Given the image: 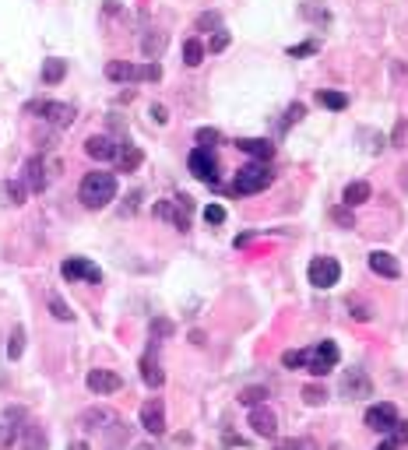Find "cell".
Masks as SVG:
<instances>
[{
    "label": "cell",
    "mask_w": 408,
    "mask_h": 450,
    "mask_svg": "<svg viewBox=\"0 0 408 450\" xmlns=\"http://www.w3.org/2000/svg\"><path fill=\"white\" fill-rule=\"evenodd\" d=\"M229 42H232V35H229L225 28H218V32L211 35V42H208V49H211V53H222V49H225Z\"/></svg>",
    "instance_id": "obj_40"
},
{
    "label": "cell",
    "mask_w": 408,
    "mask_h": 450,
    "mask_svg": "<svg viewBox=\"0 0 408 450\" xmlns=\"http://www.w3.org/2000/svg\"><path fill=\"white\" fill-rule=\"evenodd\" d=\"M46 303H49V313H53L56 320H64V324H71V320H74V313H71V306H67V303H64L60 296H56V292H53V296H49Z\"/></svg>",
    "instance_id": "obj_31"
},
{
    "label": "cell",
    "mask_w": 408,
    "mask_h": 450,
    "mask_svg": "<svg viewBox=\"0 0 408 450\" xmlns=\"http://www.w3.org/2000/svg\"><path fill=\"white\" fill-rule=\"evenodd\" d=\"M391 148H398V151H405L408 148V117H398V124H394V131H391V141H387Z\"/></svg>",
    "instance_id": "obj_28"
},
{
    "label": "cell",
    "mask_w": 408,
    "mask_h": 450,
    "mask_svg": "<svg viewBox=\"0 0 408 450\" xmlns=\"http://www.w3.org/2000/svg\"><path fill=\"white\" fill-rule=\"evenodd\" d=\"M22 352H25V327L18 324V327L11 331V342H8V356H11L15 362H18V359H22Z\"/></svg>",
    "instance_id": "obj_33"
},
{
    "label": "cell",
    "mask_w": 408,
    "mask_h": 450,
    "mask_svg": "<svg viewBox=\"0 0 408 450\" xmlns=\"http://www.w3.org/2000/svg\"><path fill=\"white\" fill-rule=\"evenodd\" d=\"M28 112H39V117L53 127H71L74 124V106H67V102H32Z\"/></svg>",
    "instance_id": "obj_7"
},
{
    "label": "cell",
    "mask_w": 408,
    "mask_h": 450,
    "mask_svg": "<svg viewBox=\"0 0 408 450\" xmlns=\"http://www.w3.org/2000/svg\"><path fill=\"white\" fill-rule=\"evenodd\" d=\"M303 401H307V405H324V401H327V390L317 387V383H307V387H303Z\"/></svg>",
    "instance_id": "obj_36"
},
{
    "label": "cell",
    "mask_w": 408,
    "mask_h": 450,
    "mask_svg": "<svg viewBox=\"0 0 408 450\" xmlns=\"http://www.w3.org/2000/svg\"><path fill=\"white\" fill-rule=\"evenodd\" d=\"M22 450H49L46 429H42V426L25 422V426H22Z\"/></svg>",
    "instance_id": "obj_20"
},
{
    "label": "cell",
    "mask_w": 408,
    "mask_h": 450,
    "mask_svg": "<svg viewBox=\"0 0 408 450\" xmlns=\"http://www.w3.org/2000/svg\"><path fill=\"white\" fill-rule=\"evenodd\" d=\"M317 102L338 112V109H345V106H348V95H345V92H317Z\"/></svg>",
    "instance_id": "obj_32"
},
{
    "label": "cell",
    "mask_w": 408,
    "mask_h": 450,
    "mask_svg": "<svg viewBox=\"0 0 408 450\" xmlns=\"http://www.w3.org/2000/svg\"><path fill=\"white\" fill-rule=\"evenodd\" d=\"M341 394L348 401H363V398H373V380L363 373V369H348L341 376Z\"/></svg>",
    "instance_id": "obj_8"
},
{
    "label": "cell",
    "mask_w": 408,
    "mask_h": 450,
    "mask_svg": "<svg viewBox=\"0 0 408 450\" xmlns=\"http://www.w3.org/2000/svg\"><path fill=\"white\" fill-rule=\"evenodd\" d=\"M348 313H352L359 324H366V320H373V310L363 303V299H348Z\"/></svg>",
    "instance_id": "obj_37"
},
{
    "label": "cell",
    "mask_w": 408,
    "mask_h": 450,
    "mask_svg": "<svg viewBox=\"0 0 408 450\" xmlns=\"http://www.w3.org/2000/svg\"><path fill=\"white\" fill-rule=\"evenodd\" d=\"M152 120H155V124H165V120H169V112H165V106H158V102L152 106Z\"/></svg>",
    "instance_id": "obj_46"
},
{
    "label": "cell",
    "mask_w": 408,
    "mask_h": 450,
    "mask_svg": "<svg viewBox=\"0 0 408 450\" xmlns=\"http://www.w3.org/2000/svg\"><path fill=\"white\" fill-rule=\"evenodd\" d=\"M264 398H268V387H243L240 390V405H247V408L264 405Z\"/></svg>",
    "instance_id": "obj_30"
},
{
    "label": "cell",
    "mask_w": 408,
    "mask_h": 450,
    "mask_svg": "<svg viewBox=\"0 0 408 450\" xmlns=\"http://www.w3.org/2000/svg\"><path fill=\"white\" fill-rule=\"evenodd\" d=\"M64 74H67V60H56V56H49V60L42 64V81H46V85L64 81Z\"/></svg>",
    "instance_id": "obj_26"
},
{
    "label": "cell",
    "mask_w": 408,
    "mask_h": 450,
    "mask_svg": "<svg viewBox=\"0 0 408 450\" xmlns=\"http://www.w3.org/2000/svg\"><path fill=\"white\" fill-rule=\"evenodd\" d=\"M0 197H4L8 204H25L28 190H25V183H18V180H4V183H0Z\"/></svg>",
    "instance_id": "obj_25"
},
{
    "label": "cell",
    "mask_w": 408,
    "mask_h": 450,
    "mask_svg": "<svg viewBox=\"0 0 408 450\" xmlns=\"http://www.w3.org/2000/svg\"><path fill=\"white\" fill-rule=\"evenodd\" d=\"M303 117H307V106H303V102H293V106L285 109V120H281V127H293V124H300Z\"/></svg>",
    "instance_id": "obj_38"
},
{
    "label": "cell",
    "mask_w": 408,
    "mask_h": 450,
    "mask_svg": "<svg viewBox=\"0 0 408 450\" xmlns=\"http://www.w3.org/2000/svg\"><path fill=\"white\" fill-rule=\"evenodd\" d=\"M391 433H394V436H391V440H398V443H401V447H405V443H408V419H405V422H401V419H398V422H394V426H391Z\"/></svg>",
    "instance_id": "obj_43"
},
{
    "label": "cell",
    "mask_w": 408,
    "mask_h": 450,
    "mask_svg": "<svg viewBox=\"0 0 408 450\" xmlns=\"http://www.w3.org/2000/svg\"><path fill=\"white\" fill-rule=\"evenodd\" d=\"M141 426L152 433V436H162L165 433V405L162 398H148L141 405Z\"/></svg>",
    "instance_id": "obj_10"
},
{
    "label": "cell",
    "mask_w": 408,
    "mask_h": 450,
    "mask_svg": "<svg viewBox=\"0 0 408 450\" xmlns=\"http://www.w3.org/2000/svg\"><path fill=\"white\" fill-rule=\"evenodd\" d=\"M366 264H370V271H373V274H380V278H398V274H401L398 257H394V253H387V250H373Z\"/></svg>",
    "instance_id": "obj_17"
},
{
    "label": "cell",
    "mask_w": 408,
    "mask_h": 450,
    "mask_svg": "<svg viewBox=\"0 0 408 450\" xmlns=\"http://www.w3.org/2000/svg\"><path fill=\"white\" fill-rule=\"evenodd\" d=\"M275 180V173L264 165V162H250L243 169H236V180H232V194H261L268 190Z\"/></svg>",
    "instance_id": "obj_2"
},
{
    "label": "cell",
    "mask_w": 408,
    "mask_h": 450,
    "mask_svg": "<svg viewBox=\"0 0 408 450\" xmlns=\"http://www.w3.org/2000/svg\"><path fill=\"white\" fill-rule=\"evenodd\" d=\"M204 222H208V225H222V222H225V208H222V204H208V208H204Z\"/></svg>",
    "instance_id": "obj_41"
},
{
    "label": "cell",
    "mask_w": 408,
    "mask_h": 450,
    "mask_svg": "<svg viewBox=\"0 0 408 450\" xmlns=\"http://www.w3.org/2000/svg\"><path fill=\"white\" fill-rule=\"evenodd\" d=\"M281 366H285V369H303V352H285V356H281Z\"/></svg>",
    "instance_id": "obj_42"
},
{
    "label": "cell",
    "mask_w": 408,
    "mask_h": 450,
    "mask_svg": "<svg viewBox=\"0 0 408 450\" xmlns=\"http://www.w3.org/2000/svg\"><path fill=\"white\" fill-rule=\"evenodd\" d=\"M300 450H317V443L313 440H300Z\"/></svg>",
    "instance_id": "obj_49"
},
{
    "label": "cell",
    "mask_w": 408,
    "mask_h": 450,
    "mask_svg": "<svg viewBox=\"0 0 408 450\" xmlns=\"http://www.w3.org/2000/svg\"><path fill=\"white\" fill-rule=\"evenodd\" d=\"M134 450H158V447H155V443H138Z\"/></svg>",
    "instance_id": "obj_51"
},
{
    "label": "cell",
    "mask_w": 408,
    "mask_h": 450,
    "mask_svg": "<svg viewBox=\"0 0 408 450\" xmlns=\"http://www.w3.org/2000/svg\"><path fill=\"white\" fill-rule=\"evenodd\" d=\"M85 383H88V390H92V394H116V390L124 387L120 373H113V369H92Z\"/></svg>",
    "instance_id": "obj_14"
},
{
    "label": "cell",
    "mask_w": 408,
    "mask_h": 450,
    "mask_svg": "<svg viewBox=\"0 0 408 450\" xmlns=\"http://www.w3.org/2000/svg\"><path fill=\"white\" fill-rule=\"evenodd\" d=\"M377 450H401V443H398V440H384Z\"/></svg>",
    "instance_id": "obj_48"
},
{
    "label": "cell",
    "mask_w": 408,
    "mask_h": 450,
    "mask_svg": "<svg viewBox=\"0 0 408 450\" xmlns=\"http://www.w3.org/2000/svg\"><path fill=\"white\" fill-rule=\"evenodd\" d=\"M317 53V42H300V46H288V56H310Z\"/></svg>",
    "instance_id": "obj_45"
},
{
    "label": "cell",
    "mask_w": 408,
    "mask_h": 450,
    "mask_svg": "<svg viewBox=\"0 0 408 450\" xmlns=\"http://www.w3.org/2000/svg\"><path fill=\"white\" fill-rule=\"evenodd\" d=\"M187 165H190V173H194L201 183H218V162H215V151H211V148H194L190 158H187Z\"/></svg>",
    "instance_id": "obj_6"
},
{
    "label": "cell",
    "mask_w": 408,
    "mask_h": 450,
    "mask_svg": "<svg viewBox=\"0 0 408 450\" xmlns=\"http://www.w3.org/2000/svg\"><path fill=\"white\" fill-rule=\"evenodd\" d=\"M141 380L152 387V390H158L162 383H165V373H162V362H158V356H155V342H152V349L141 356Z\"/></svg>",
    "instance_id": "obj_15"
},
{
    "label": "cell",
    "mask_w": 408,
    "mask_h": 450,
    "mask_svg": "<svg viewBox=\"0 0 408 450\" xmlns=\"http://www.w3.org/2000/svg\"><path fill=\"white\" fill-rule=\"evenodd\" d=\"M208 28H215V32L222 28V18H218L215 11H208V15H201V18H197V32H208Z\"/></svg>",
    "instance_id": "obj_39"
},
{
    "label": "cell",
    "mask_w": 408,
    "mask_h": 450,
    "mask_svg": "<svg viewBox=\"0 0 408 450\" xmlns=\"http://www.w3.org/2000/svg\"><path fill=\"white\" fill-rule=\"evenodd\" d=\"M165 42H169V39H165V32H145V35H141V53L155 60V56H162Z\"/></svg>",
    "instance_id": "obj_24"
},
{
    "label": "cell",
    "mask_w": 408,
    "mask_h": 450,
    "mask_svg": "<svg viewBox=\"0 0 408 450\" xmlns=\"http://www.w3.org/2000/svg\"><path fill=\"white\" fill-rule=\"evenodd\" d=\"M106 78L109 81H141V67H134L127 60H109L106 64Z\"/></svg>",
    "instance_id": "obj_19"
},
{
    "label": "cell",
    "mask_w": 408,
    "mask_h": 450,
    "mask_svg": "<svg viewBox=\"0 0 408 450\" xmlns=\"http://www.w3.org/2000/svg\"><path fill=\"white\" fill-rule=\"evenodd\" d=\"M194 141H197V148H215V144L222 141V134H218L215 127H201V131L194 134Z\"/></svg>",
    "instance_id": "obj_35"
},
{
    "label": "cell",
    "mask_w": 408,
    "mask_h": 450,
    "mask_svg": "<svg viewBox=\"0 0 408 450\" xmlns=\"http://www.w3.org/2000/svg\"><path fill=\"white\" fill-rule=\"evenodd\" d=\"M307 274H310V285L313 289H334L338 278H341V264L334 257H313L310 267H307Z\"/></svg>",
    "instance_id": "obj_5"
},
{
    "label": "cell",
    "mask_w": 408,
    "mask_h": 450,
    "mask_svg": "<svg viewBox=\"0 0 408 450\" xmlns=\"http://www.w3.org/2000/svg\"><path fill=\"white\" fill-rule=\"evenodd\" d=\"M78 197H81V204L92 208V211L106 208V204L116 197V176H113V173H88V176L81 180V187H78Z\"/></svg>",
    "instance_id": "obj_1"
},
{
    "label": "cell",
    "mask_w": 408,
    "mask_h": 450,
    "mask_svg": "<svg viewBox=\"0 0 408 450\" xmlns=\"http://www.w3.org/2000/svg\"><path fill=\"white\" fill-rule=\"evenodd\" d=\"M116 162H120V173H134V169L141 165V148L120 144V151H116Z\"/></svg>",
    "instance_id": "obj_23"
},
{
    "label": "cell",
    "mask_w": 408,
    "mask_h": 450,
    "mask_svg": "<svg viewBox=\"0 0 408 450\" xmlns=\"http://www.w3.org/2000/svg\"><path fill=\"white\" fill-rule=\"evenodd\" d=\"M172 320H165V317H155L152 320V342H162V338H172Z\"/></svg>",
    "instance_id": "obj_34"
},
{
    "label": "cell",
    "mask_w": 408,
    "mask_h": 450,
    "mask_svg": "<svg viewBox=\"0 0 408 450\" xmlns=\"http://www.w3.org/2000/svg\"><path fill=\"white\" fill-rule=\"evenodd\" d=\"M60 274L67 281H92V285H99V281H102V271L92 260H85V257H67L60 264Z\"/></svg>",
    "instance_id": "obj_9"
},
{
    "label": "cell",
    "mask_w": 408,
    "mask_h": 450,
    "mask_svg": "<svg viewBox=\"0 0 408 450\" xmlns=\"http://www.w3.org/2000/svg\"><path fill=\"white\" fill-rule=\"evenodd\" d=\"M201 60H204V42H201V39H187V42H183V64H187V67H197Z\"/></svg>",
    "instance_id": "obj_27"
},
{
    "label": "cell",
    "mask_w": 408,
    "mask_h": 450,
    "mask_svg": "<svg viewBox=\"0 0 408 450\" xmlns=\"http://www.w3.org/2000/svg\"><path fill=\"white\" fill-rule=\"evenodd\" d=\"M116 422V415L109 412V408H88L85 415H81V426L85 429H106V426H113Z\"/></svg>",
    "instance_id": "obj_22"
},
{
    "label": "cell",
    "mask_w": 408,
    "mask_h": 450,
    "mask_svg": "<svg viewBox=\"0 0 408 450\" xmlns=\"http://www.w3.org/2000/svg\"><path fill=\"white\" fill-rule=\"evenodd\" d=\"M338 366V345L334 342H320L313 349H303V369H310L313 376H324Z\"/></svg>",
    "instance_id": "obj_4"
},
{
    "label": "cell",
    "mask_w": 408,
    "mask_h": 450,
    "mask_svg": "<svg viewBox=\"0 0 408 450\" xmlns=\"http://www.w3.org/2000/svg\"><path fill=\"white\" fill-rule=\"evenodd\" d=\"M370 183H363V180H356V183H345V190H341V201L348 204V208H356V204H366L370 201Z\"/></svg>",
    "instance_id": "obj_21"
},
{
    "label": "cell",
    "mask_w": 408,
    "mask_h": 450,
    "mask_svg": "<svg viewBox=\"0 0 408 450\" xmlns=\"http://www.w3.org/2000/svg\"><path fill=\"white\" fill-rule=\"evenodd\" d=\"M331 222L338 225V229H356V215H352V208H348V204L331 208Z\"/></svg>",
    "instance_id": "obj_29"
},
{
    "label": "cell",
    "mask_w": 408,
    "mask_h": 450,
    "mask_svg": "<svg viewBox=\"0 0 408 450\" xmlns=\"http://www.w3.org/2000/svg\"><path fill=\"white\" fill-rule=\"evenodd\" d=\"M275 450H300V440H278Z\"/></svg>",
    "instance_id": "obj_47"
},
{
    "label": "cell",
    "mask_w": 408,
    "mask_h": 450,
    "mask_svg": "<svg viewBox=\"0 0 408 450\" xmlns=\"http://www.w3.org/2000/svg\"><path fill=\"white\" fill-rule=\"evenodd\" d=\"M85 151H88L95 162H113L116 151H120V144H116L113 138H106V134H95V138L85 141Z\"/></svg>",
    "instance_id": "obj_16"
},
{
    "label": "cell",
    "mask_w": 408,
    "mask_h": 450,
    "mask_svg": "<svg viewBox=\"0 0 408 450\" xmlns=\"http://www.w3.org/2000/svg\"><path fill=\"white\" fill-rule=\"evenodd\" d=\"M67 450H92V447H88V443H85V440H78V443H71V447H67Z\"/></svg>",
    "instance_id": "obj_50"
},
{
    "label": "cell",
    "mask_w": 408,
    "mask_h": 450,
    "mask_svg": "<svg viewBox=\"0 0 408 450\" xmlns=\"http://www.w3.org/2000/svg\"><path fill=\"white\" fill-rule=\"evenodd\" d=\"M401 187H408V165L401 169Z\"/></svg>",
    "instance_id": "obj_52"
},
{
    "label": "cell",
    "mask_w": 408,
    "mask_h": 450,
    "mask_svg": "<svg viewBox=\"0 0 408 450\" xmlns=\"http://www.w3.org/2000/svg\"><path fill=\"white\" fill-rule=\"evenodd\" d=\"M331 450H345V447H341V443H331Z\"/></svg>",
    "instance_id": "obj_53"
},
{
    "label": "cell",
    "mask_w": 408,
    "mask_h": 450,
    "mask_svg": "<svg viewBox=\"0 0 408 450\" xmlns=\"http://www.w3.org/2000/svg\"><path fill=\"white\" fill-rule=\"evenodd\" d=\"M394 422H398V408H394V405L380 401V405H370V408H366V426H370V429H377V433H391Z\"/></svg>",
    "instance_id": "obj_13"
},
{
    "label": "cell",
    "mask_w": 408,
    "mask_h": 450,
    "mask_svg": "<svg viewBox=\"0 0 408 450\" xmlns=\"http://www.w3.org/2000/svg\"><path fill=\"white\" fill-rule=\"evenodd\" d=\"M158 78H162V67H158V64H155V60H152V64H145V67H141V81H158Z\"/></svg>",
    "instance_id": "obj_44"
},
{
    "label": "cell",
    "mask_w": 408,
    "mask_h": 450,
    "mask_svg": "<svg viewBox=\"0 0 408 450\" xmlns=\"http://www.w3.org/2000/svg\"><path fill=\"white\" fill-rule=\"evenodd\" d=\"M22 183H25V190L28 194H42L46 190V183H49V176H46V162L39 158V155H32L28 162H25V169H22Z\"/></svg>",
    "instance_id": "obj_12"
},
{
    "label": "cell",
    "mask_w": 408,
    "mask_h": 450,
    "mask_svg": "<svg viewBox=\"0 0 408 450\" xmlns=\"http://www.w3.org/2000/svg\"><path fill=\"white\" fill-rule=\"evenodd\" d=\"M236 148H240L243 155L257 158V162H268V158L275 155V144H271V141H264V138H240V141H236Z\"/></svg>",
    "instance_id": "obj_18"
},
{
    "label": "cell",
    "mask_w": 408,
    "mask_h": 450,
    "mask_svg": "<svg viewBox=\"0 0 408 450\" xmlns=\"http://www.w3.org/2000/svg\"><path fill=\"white\" fill-rule=\"evenodd\" d=\"M250 426H254L257 436L275 440V436H278V415H275V408H268V405H254V408H250Z\"/></svg>",
    "instance_id": "obj_11"
},
{
    "label": "cell",
    "mask_w": 408,
    "mask_h": 450,
    "mask_svg": "<svg viewBox=\"0 0 408 450\" xmlns=\"http://www.w3.org/2000/svg\"><path fill=\"white\" fill-rule=\"evenodd\" d=\"M190 197L187 194H180V197H172V201H158L152 211H155V218H162V222H172L180 233H187L190 229Z\"/></svg>",
    "instance_id": "obj_3"
}]
</instances>
